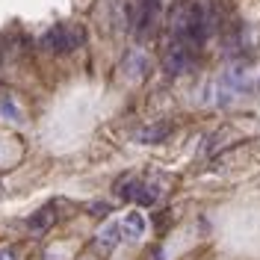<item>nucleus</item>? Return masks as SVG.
Here are the masks:
<instances>
[{"label": "nucleus", "instance_id": "1", "mask_svg": "<svg viewBox=\"0 0 260 260\" xmlns=\"http://www.w3.org/2000/svg\"><path fill=\"white\" fill-rule=\"evenodd\" d=\"M204 39H207V30H204L198 3L178 0L172 15H169V42H166V50H162L166 71L169 74L189 71L198 59V53H201Z\"/></svg>", "mask_w": 260, "mask_h": 260}, {"label": "nucleus", "instance_id": "2", "mask_svg": "<svg viewBox=\"0 0 260 260\" xmlns=\"http://www.w3.org/2000/svg\"><path fill=\"white\" fill-rule=\"evenodd\" d=\"M248 86H251V68H248V62H231L204 89V101H210V104H228V101H234L240 92H245Z\"/></svg>", "mask_w": 260, "mask_h": 260}, {"label": "nucleus", "instance_id": "3", "mask_svg": "<svg viewBox=\"0 0 260 260\" xmlns=\"http://www.w3.org/2000/svg\"><path fill=\"white\" fill-rule=\"evenodd\" d=\"M115 195L130 201L133 207H154L162 198V183L151 175H124L115 183Z\"/></svg>", "mask_w": 260, "mask_h": 260}, {"label": "nucleus", "instance_id": "4", "mask_svg": "<svg viewBox=\"0 0 260 260\" xmlns=\"http://www.w3.org/2000/svg\"><path fill=\"white\" fill-rule=\"evenodd\" d=\"M127 21L130 32L139 42H148L160 27V0H127Z\"/></svg>", "mask_w": 260, "mask_h": 260}, {"label": "nucleus", "instance_id": "5", "mask_svg": "<svg viewBox=\"0 0 260 260\" xmlns=\"http://www.w3.org/2000/svg\"><path fill=\"white\" fill-rule=\"evenodd\" d=\"M42 50L48 53H71L83 45V30L77 24H53L42 39H39Z\"/></svg>", "mask_w": 260, "mask_h": 260}, {"label": "nucleus", "instance_id": "6", "mask_svg": "<svg viewBox=\"0 0 260 260\" xmlns=\"http://www.w3.org/2000/svg\"><path fill=\"white\" fill-rule=\"evenodd\" d=\"M118 225H121L124 243H139L148 234V219H145V213H139V207L121 213V216H118Z\"/></svg>", "mask_w": 260, "mask_h": 260}, {"label": "nucleus", "instance_id": "7", "mask_svg": "<svg viewBox=\"0 0 260 260\" xmlns=\"http://www.w3.org/2000/svg\"><path fill=\"white\" fill-rule=\"evenodd\" d=\"M95 245L101 248V251H115L118 245H124V237H121V225H118V216L115 219H110L107 225L98 231V237H95Z\"/></svg>", "mask_w": 260, "mask_h": 260}, {"label": "nucleus", "instance_id": "8", "mask_svg": "<svg viewBox=\"0 0 260 260\" xmlns=\"http://www.w3.org/2000/svg\"><path fill=\"white\" fill-rule=\"evenodd\" d=\"M169 133H172V121L157 118V121H151V124H145V127L136 130V142H142V145H154V142H162Z\"/></svg>", "mask_w": 260, "mask_h": 260}, {"label": "nucleus", "instance_id": "9", "mask_svg": "<svg viewBox=\"0 0 260 260\" xmlns=\"http://www.w3.org/2000/svg\"><path fill=\"white\" fill-rule=\"evenodd\" d=\"M0 121H9V124L24 121V107L18 104V98L12 92H0Z\"/></svg>", "mask_w": 260, "mask_h": 260}, {"label": "nucleus", "instance_id": "10", "mask_svg": "<svg viewBox=\"0 0 260 260\" xmlns=\"http://www.w3.org/2000/svg\"><path fill=\"white\" fill-rule=\"evenodd\" d=\"M53 222H56V213H53V207H42L39 213H32V216H30L27 228H30L32 234H45Z\"/></svg>", "mask_w": 260, "mask_h": 260}, {"label": "nucleus", "instance_id": "11", "mask_svg": "<svg viewBox=\"0 0 260 260\" xmlns=\"http://www.w3.org/2000/svg\"><path fill=\"white\" fill-rule=\"evenodd\" d=\"M0 260H18L15 248H12V245H3V248H0Z\"/></svg>", "mask_w": 260, "mask_h": 260}]
</instances>
